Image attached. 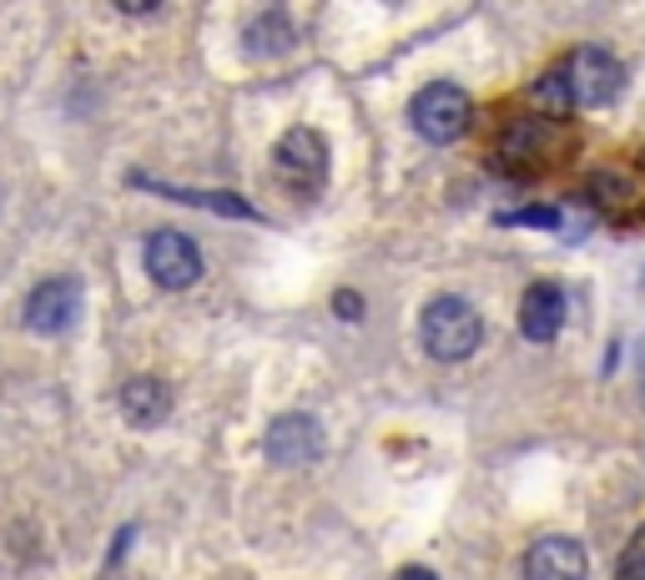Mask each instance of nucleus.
Segmentation results:
<instances>
[{"instance_id": "obj_1", "label": "nucleus", "mask_w": 645, "mask_h": 580, "mask_svg": "<svg viewBox=\"0 0 645 580\" xmlns=\"http://www.w3.org/2000/svg\"><path fill=\"white\" fill-rule=\"evenodd\" d=\"M419 343H424V353L434 363H464L470 353H480V343H484L480 308L454 298V293L434 298V303L419 313Z\"/></svg>"}, {"instance_id": "obj_2", "label": "nucleus", "mask_w": 645, "mask_h": 580, "mask_svg": "<svg viewBox=\"0 0 645 580\" xmlns=\"http://www.w3.org/2000/svg\"><path fill=\"white\" fill-rule=\"evenodd\" d=\"M273 177L283 192H293V198H318L323 192V182H329V142H323V132H313V127H293V132L278 137L273 147Z\"/></svg>"}, {"instance_id": "obj_3", "label": "nucleus", "mask_w": 645, "mask_h": 580, "mask_svg": "<svg viewBox=\"0 0 645 580\" xmlns=\"http://www.w3.org/2000/svg\"><path fill=\"white\" fill-rule=\"evenodd\" d=\"M560 77H565V91H570V107H611L625 87V67L615 61L605 46H580L560 61Z\"/></svg>"}, {"instance_id": "obj_4", "label": "nucleus", "mask_w": 645, "mask_h": 580, "mask_svg": "<svg viewBox=\"0 0 645 580\" xmlns=\"http://www.w3.org/2000/svg\"><path fill=\"white\" fill-rule=\"evenodd\" d=\"M470 117H474V107H470V97H464V87H454V81H429V87L409 101L414 132L434 147L460 142V137L470 132Z\"/></svg>"}, {"instance_id": "obj_5", "label": "nucleus", "mask_w": 645, "mask_h": 580, "mask_svg": "<svg viewBox=\"0 0 645 580\" xmlns=\"http://www.w3.org/2000/svg\"><path fill=\"white\" fill-rule=\"evenodd\" d=\"M81 308H87V293H81V278H41L26 298V329L41 333V339H61L81 323Z\"/></svg>"}, {"instance_id": "obj_6", "label": "nucleus", "mask_w": 645, "mask_h": 580, "mask_svg": "<svg viewBox=\"0 0 645 580\" xmlns=\"http://www.w3.org/2000/svg\"><path fill=\"white\" fill-rule=\"evenodd\" d=\"M142 258H147L152 283L167 288V293H182V288H192L202 278V248L177 228H157L152 238H147Z\"/></svg>"}, {"instance_id": "obj_7", "label": "nucleus", "mask_w": 645, "mask_h": 580, "mask_svg": "<svg viewBox=\"0 0 645 580\" xmlns=\"http://www.w3.org/2000/svg\"><path fill=\"white\" fill-rule=\"evenodd\" d=\"M323 424H318L313 414H303V409H293V414H278L273 424H268L263 434V454L273 464H283V470H303V464H318L323 460Z\"/></svg>"}, {"instance_id": "obj_8", "label": "nucleus", "mask_w": 645, "mask_h": 580, "mask_svg": "<svg viewBox=\"0 0 645 580\" xmlns=\"http://www.w3.org/2000/svg\"><path fill=\"white\" fill-rule=\"evenodd\" d=\"M504 162H530V167H550L555 157L570 152V137L560 132V121H545V117H530V121H514L510 132L500 142Z\"/></svg>"}, {"instance_id": "obj_9", "label": "nucleus", "mask_w": 645, "mask_h": 580, "mask_svg": "<svg viewBox=\"0 0 645 580\" xmlns=\"http://www.w3.org/2000/svg\"><path fill=\"white\" fill-rule=\"evenodd\" d=\"M525 580H591V556L570 536H545L525 550Z\"/></svg>"}, {"instance_id": "obj_10", "label": "nucleus", "mask_w": 645, "mask_h": 580, "mask_svg": "<svg viewBox=\"0 0 645 580\" xmlns=\"http://www.w3.org/2000/svg\"><path fill=\"white\" fill-rule=\"evenodd\" d=\"M117 404H121V419L132 429H157L172 414V383H162L157 373H137V379L121 383Z\"/></svg>"}, {"instance_id": "obj_11", "label": "nucleus", "mask_w": 645, "mask_h": 580, "mask_svg": "<svg viewBox=\"0 0 645 580\" xmlns=\"http://www.w3.org/2000/svg\"><path fill=\"white\" fill-rule=\"evenodd\" d=\"M565 329V288L560 283H535L520 298V333L530 343H550Z\"/></svg>"}, {"instance_id": "obj_12", "label": "nucleus", "mask_w": 645, "mask_h": 580, "mask_svg": "<svg viewBox=\"0 0 645 580\" xmlns=\"http://www.w3.org/2000/svg\"><path fill=\"white\" fill-rule=\"evenodd\" d=\"M132 182L152 187V192H162V198L192 202V208H208V212H228V218H248V222L258 218V208H248L238 192H198V187H172V182H157V177H132Z\"/></svg>"}, {"instance_id": "obj_13", "label": "nucleus", "mask_w": 645, "mask_h": 580, "mask_svg": "<svg viewBox=\"0 0 645 580\" xmlns=\"http://www.w3.org/2000/svg\"><path fill=\"white\" fill-rule=\"evenodd\" d=\"M242 41H248V56H288V51H293V41H298V31H293V21H288L283 11H268V16H258V21L242 31Z\"/></svg>"}, {"instance_id": "obj_14", "label": "nucleus", "mask_w": 645, "mask_h": 580, "mask_svg": "<svg viewBox=\"0 0 645 580\" xmlns=\"http://www.w3.org/2000/svg\"><path fill=\"white\" fill-rule=\"evenodd\" d=\"M530 101H535V107H545V121H560L565 111H575V107H570V91H565V77H560V67H550L545 77L530 87Z\"/></svg>"}, {"instance_id": "obj_15", "label": "nucleus", "mask_w": 645, "mask_h": 580, "mask_svg": "<svg viewBox=\"0 0 645 580\" xmlns=\"http://www.w3.org/2000/svg\"><path fill=\"white\" fill-rule=\"evenodd\" d=\"M500 228H545V232H565V212L550 208V202H535V208H520V212H500Z\"/></svg>"}, {"instance_id": "obj_16", "label": "nucleus", "mask_w": 645, "mask_h": 580, "mask_svg": "<svg viewBox=\"0 0 645 580\" xmlns=\"http://www.w3.org/2000/svg\"><path fill=\"white\" fill-rule=\"evenodd\" d=\"M591 192H595V198H605V202H631L635 198L631 177H621V172H595L591 177Z\"/></svg>"}, {"instance_id": "obj_17", "label": "nucleus", "mask_w": 645, "mask_h": 580, "mask_svg": "<svg viewBox=\"0 0 645 580\" xmlns=\"http://www.w3.org/2000/svg\"><path fill=\"white\" fill-rule=\"evenodd\" d=\"M615 580H645V526H641V536L631 540V550H625L621 576H615Z\"/></svg>"}, {"instance_id": "obj_18", "label": "nucleus", "mask_w": 645, "mask_h": 580, "mask_svg": "<svg viewBox=\"0 0 645 580\" xmlns=\"http://www.w3.org/2000/svg\"><path fill=\"white\" fill-rule=\"evenodd\" d=\"M333 313L349 318V323H359V318H363V298L353 293V288H343V293H333Z\"/></svg>"}, {"instance_id": "obj_19", "label": "nucleus", "mask_w": 645, "mask_h": 580, "mask_svg": "<svg viewBox=\"0 0 645 580\" xmlns=\"http://www.w3.org/2000/svg\"><path fill=\"white\" fill-rule=\"evenodd\" d=\"M394 580H439V576H434V570H424V566H404Z\"/></svg>"}, {"instance_id": "obj_20", "label": "nucleus", "mask_w": 645, "mask_h": 580, "mask_svg": "<svg viewBox=\"0 0 645 580\" xmlns=\"http://www.w3.org/2000/svg\"><path fill=\"white\" fill-rule=\"evenodd\" d=\"M641 172H645V152H641Z\"/></svg>"}]
</instances>
